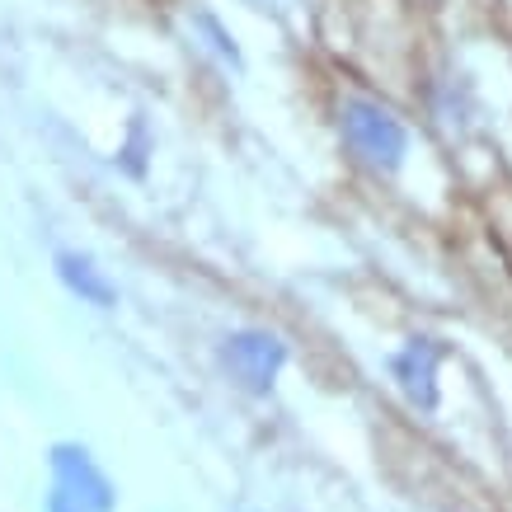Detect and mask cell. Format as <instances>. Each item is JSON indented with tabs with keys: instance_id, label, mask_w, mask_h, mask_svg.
<instances>
[{
	"instance_id": "6da1fadb",
	"label": "cell",
	"mask_w": 512,
	"mask_h": 512,
	"mask_svg": "<svg viewBox=\"0 0 512 512\" xmlns=\"http://www.w3.org/2000/svg\"><path fill=\"white\" fill-rule=\"evenodd\" d=\"M339 132L343 146L376 174H395L409 156V127L367 94H348L339 104Z\"/></svg>"
},
{
	"instance_id": "7a4b0ae2",
	"label": "cell",
	"mask_w": 512,
	"mask_h": 512,
	"mask_svg": "<svg viewBox=\"0 0 512 512\" xmlns=\"http://www.w3.org/2000/svg\"><path fill=\"white\" fill-rule=\"evenodd\" d=\"M221 367L240 390L249 395H268L278 372L287 367V343L264 329H235L221 339Z\"/></svg>"
},
{
	"instance_id": "3957f363",
	"label": "cell",
	"mask_w": 512,
	"mask_h": 512,
	"mask_svg": "<svg viewBox=\"0 0 512 512\" xmlns=\"http://www.w3.org/2000/svg\"><path fill=\"white\" fill-rule=\"evenodd\" d=\"M437 367H442V343L428 339V334H414L400 353L390 357V376H395V386H400L404 400L414 404V409H423V414H433L437 404H442Z\"/></svg>"
},
{
	"instance_id": "277c9868",
	"label": "cell",
	"mask_w": 512,
	"mask_h": 512,
	"mask_svg": "<svg viewBox=\"0 0 512 512\" xmlns=\"http://www.w3.org/2000/svg\"><path fill=\"white\" fill-rule=\"evenodd\" d=\"M52 475H57V484H62L66 494L76 498V503H85L90 512H113L118 508V489H113V480L94 466V456L85 447H76V442H57V447H52Z\"/></svg>"
},
{
	"instance_id": "5b68a950",
	"label": "cell",
	"mask_w": 512,
	"mask_h": 512,
	"mask_svg": "<svg viewBox=\"0 0 512 512\" xmlns=\"http://www.w3.org/2000/svg\"><path fill=\"white\" fill-rule=\"evenodd\" d=\"M57 278L66 282V292H76L80 301H90V306H99V311H109L113 301H118V292H113V282L94 268L90 254H76V249H62L57 254Z\"/></svg>"
},
{
	"instance_id": "8992f818",
	"label": "cell",
	"mask_w": 512,
	"mask_h": 512,
	"mask_svg": "<svg viewBox=\"0 0 512 512\" xmlns=\"http://www.w3.org/2000/svg\"><path fill=\"white\" fill-rule=\"evenodd\" d=\"M146 146H151V141H146V127H141V118H137V123H132V137H127V146L118 151V165H123L132 179H141V174H146Z\"/></svg>"
},
{
	"instance_id": "52a82bcc",
	"label": "cell",
	"mask_w": 512,
	"mask_h": 512,
	"mask_svg": "<svg viewBox=\"0 0 512 512\" xmlns=\"http://www.w3.org/2000/svg\"><path fill=\"white\" fill-rule=\"evenodd\" d=\"M193 24H198V29L207 33V38H212V47H217V57H226L231 66H245V57H240V47H235V38H231L226 29H221L217 19H212V15H198Z\"/></svg>"
},
{
	"instance_id": "ba28073f",
	"label": "cell",
	"mask_w": 512,
	"mask_h": 512,
	"mask_svg": "<svg viewBox=\"0 0 512 512\" xmlns=\"http://www.w3.org/2000/svg\"><path fill=\"white\" fill-rule=\"evenodd\" d=\"M47 512H90V508H85V503H76V498H71L62 484H57V489L47 494Z\"/></svg>"
}]
</instances>
